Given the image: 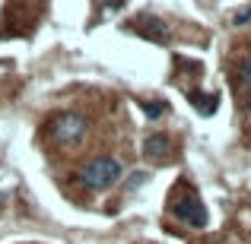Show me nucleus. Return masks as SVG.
<instances>
[{
    "label": "nucleus",
    "mask_w": 251,
    "mask_h": 244,
    "mask_svg": "<svg viewBox=\"0 0 251 244\" xmlns=\"http://www.w3.org/2000/svg\"><path fill=\"white\" fill-rule=\"evenodd\" d=\"M143 155H153V159H166L169 155V136H162V133H153V136H147L143 140Z\"/></svg>",
    "instance_id": "5"
},
{
    "label": "nucleus",
    "mask_w": 251,
    "mask_h": 244,
    "mask_svg": "<svg viewBox=\"0 0 251 244\" xmlns=\"http://www.w3.org/2000/svg\"><path fill=\"white\" fill-rule=\"evenodd\" d=\"M248 19H251V6H245L242 13H235V19H232V22H235V25H245Z\"/></svg>",
    "instance_id": "6"
},
{
    "label": "nucleus",
    "mask_w": 251,
    "mask_h": 244,
    "mask_svg": "<svg viewBox=\"0 0 251 244\" xmlns=\"http://www.w3.org/2000/svg\"><path fill=\"white\" fill-rule=\"evenodd\" d=\"M143 108H147V114H150V117H162V111H166L162 105H143Z\"/></svg>",
    "instance_id": "7"
},
{
    "label": "nucleus",
    "mask_w": 251,
    "mask_h": 244,
    "mask_svg": "<svg viewBox=\"0 0 251 244\" xmlns=\"http://www.w3.org/2000/svg\"><path fill=\"white\" fill-rule=\"evenodd\" d=\"M242 80L251 86V61H245V67H242Z\"/></svg>",
    "instance_id": "8"
},
{
    "label": "nucleus",
    "mask_w": 251,
    "mask_h": 244,
    "mask_svg": "<svg viewBox=\"0 0 251 244\" xmlns=\"http://www.w3.org/2000/svg\"><path fill=\"white\" fill-rule=\"evenodd\" d=\"M83 133H86V121L80 114H64L54 121V140L61 143H76L83 140Z\"/></svg>",
    "instance_id": "2"
},
{
    "label": "nucleus",
    "mask_w": 251,
    "mask_h": 244,
    "mask_svg": "<svg viewBox=\"0 0 251 244\" xmlns=\"http://www.w3.org/2000/svg\"><path fill=\"white\" fill-rule=\"evenodd\" d=\"M118 177H121V165L115 159H92L80 171V181L89 190H108L111 184H118Z\"/></svg>",
    "instance_id": "1"
},
{
    "label": "nucleus",
    "mask_w": 251,
    "mask_h": 244,
    "mask_svg": "<svg viewBox=\"0 0 251 244\" xmlns=\"http://www.w3.org/2000/svg\"><path fill=\"white\" fill-rule=\"evenodd\" d=\"M134 29L140 32L143 38L156 42V44H166V42H169V25L162 22V19H156V16H140V19H134Z\"/></svg>",
    "instance_id": "4"
},
{
    "label": "nucleus",
    "mask_w": 251,
    "mask_h": 244,
    "mask_svg": "<svg viewBox=\"0 0 251 244\" xmlns=\"http://www.w3.org/2000/svg\"><path fill=\"white\" fill-rule=\"evenodd\" d=\"M175 219L188 222V225H194V228H203V225H207V209H203L201 200L188 197V200H178L175 203Z\"/></svg>",
    "instance_id": "3"
}]
</instances>
